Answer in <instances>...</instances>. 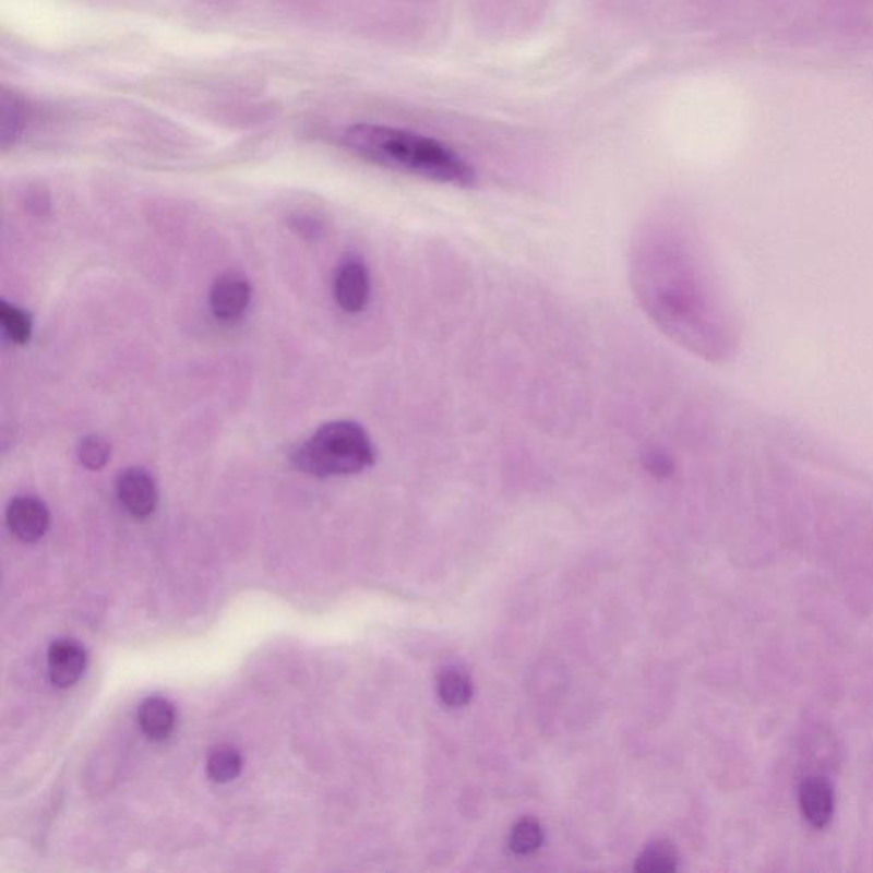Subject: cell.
Segmentation results:
<instances>
[{"instance_id": "6da1fadb", "label": "cell", "mask_w": 873, "mask_h": 873, "mask_svg": "<svg viewBox=\"0 0 873 873\" xmlns=\"http://www.w3.org/2000/svg\"><path fill=\"white\" fill-rule=\"evenodd\" d=\"M344 144L351 153L382 168L418 176L433 183L471 188L478 181L471 164L453 148L408 130L354 125L345 132Z\"/></svg>"}, {"instance_id": "7a4b0ae2", "label": "cell", "mask_w": 873, "mask_h": 873, "mask_svg": "<svg viewBox=\"0 0 873 873\" xmlns=\"http://www.w3.org/2000/svg\"><path fill=\"white\" fill-rule=\"evenodd\" d=\"M290 459L299 471L318 478L359 475L372 468L375 449L360 423L336 420L324 423L297 445Z\"/></svg>"}, {"instance_id": "3957f363", "label": "cell", "mask_w": 873, "mask_h": 873, "mask_svg": "<svg viewBox=\"0 0 873 873\" xmlns=\"http://www.w3.org/2000/svg\"><path fill=\"white\" fill-rule=\"evenodd\" d=\"M336 304L348 314H359L371 300V275L362 258H345L336 270L335 284Z\"/></svg>"}, {"instance_id": "277c9868", "label": "cell", "mask_w": 873, "mask_h": 873, "mask_svg": "<svg viewBox=\"0 0 873 873\" xmlns=\"http://www.w3.org/2000/svg\"><path fill=\"white\" fill-rule=\"evenodd\" d=\"M117 495L123 509L135 518L148 517L159 502L156 480L142 468H129L120 473Z\"/></svg>"}, {"instance_id": "5b68a950", "label": "cell", "mask_w": 873, "mask_h": 873, "mask_svg": "<svg viewBox=\"0 0 873 873\" xmlns=\"http://www.w3.org/2000/svg\"><path fill=\"white\" fill-rule=\"evenodd\" d=\"M9 530L24 542H35L44 538L50 527V512L41 500L35 497H16L5 511Z\"/></svg>"}, {"instance_id": "8992f818", "label": "cell", "mask_w": 873, "mask_h": 873, "mask_svg": "<svg viewBox=\"0 0 873 873\" xmlns=\"http://www.w3.org/2000/svg\"><path fill=\"white\" fill-rule=\"evenodd\" d=\"M251 289L248 278L239 273H226L214 282L211 289V309L220 321H236L250 308Z\"/></svg>"}, {"instance_id": "52a82bcc", "label": "cell", "mask_w": 873, "mask_h": 873, "mask_svg": "<svg viewBox=\"0 0 873 873\" xmlns=\"http://www.w3.org/2000/svg\"><path fill=\"white\" fill-rule=\"evenodd\" d=\"M87 655L75 639H55L48 648V674L53 686L67 690L77 684L86 671Z\"/></svg>"}, {"instance_id": "ba28073f", "label": "cell", "mask_w": 873, "mask_h": 873, "mask_svg": "<svg viewBox=\"0 0 873 873\" xmlns=\"http://www.w3.org/2000/svg\"><path fill=\"white\" fill-rule=\"evenodd\" d=\"M800 809L812 826L823 829L835 812V791L826 780L812 778L800 787Z\"/></svg>"}, {"instance_id": "9c48e42d", "label": "cell", "mask_w": 873, "mask_h": 873, "mask_svg": "<svg viewBox=\"0 0 873 873\" xmlns=\"http://www.w3.org/2000/svg\"><path fill=\"white\" fill-rule=\"evenodd\" d=\"M139 727L151 741H164L171 736L176 727V709L171 702L163 696H148L139 706L136 714Z\"/></svg>"}, {"instance_id": "30bf717a", "label": "cell", "mask_w": 873, "mask_h": 873, "mask_svg": "<svg viewBox=\"0 0 873 873\" xmlns=\"http://www.w3.org/2000/svg\"><path fill=\"white\" fill-rule=\"evenodd\" d=\"M242 772V757L232 745L220 744L207 757L208 778L215 784H230Z\"/></svg>"}, {"instance_id": "8fae6325", "label": "cell", "mask_w": 873, "mask_h": 873, "mask_svg": "<svg viewBox=\"0 0 873 873\" xmlns=\"http://www.w3.org/2000/svg\"><path fill=\"white\" fill-rule=\"evenodd\" d=\"M24 125V108L16 94L2 91L0 99V141L2 147L14 144Z\"/></svg>"}, {"instance_id": "7c38bea8", "label": "cell", "mask_w": 873, "mask_h": 873, "mask_svg": "<svg viewBox=\"0 0 873 873\" xmlns=\"http://www.w3.org/2000/svg\"><path fill=\"white\" fill-rule=\"evenodd\" d=\"M0 324L12 344L26 345L32 339V316L17 306L9 304L8 300L0 302Z\"/></svg>"}, {"instance_id": "4fadbf2b", "label": "cell", "mask_w": 873, "mask_h": 873, "mask_svg": "<svg viewBox=\"0 0 873 873\" xmlns=\"http://www.w3.org/2000/svg\"><path fill=\"white\" fill-rule=\"evenodd\" d=\"M678 866V853L674 846L667 841L651 842L639 854L635 869L638 872H671Z\"/></svg>"}, {"instance_id": "5bb4252c", "label": "cell", "mask_w": 873, "mask_h": 873, "mask_svg": "<svg viewBox=\"0 0 873 873\" xmlns=\"http://www.w3.org/2000/svg\"><path fill=\"white\" fill-rule=\"evenodd\" d=\"M439 694L445 705L459 708L471 699V682L463 672L445 671L439 679Z\"/></svg>"}, {"instance_id": "9a60e30c", "label": "cell", "mask_w": 873, "mask_h": 873, "mask_svg": "<svg viewBox=\"0 0 873 873\" xmlns=\"http://www.w3.org/2000/svg\"><path fill=\"white\" fill-rule=\"evenodd\" d=\"M77 457L84 468L98 471L111 457V444L99 435L84 436L77 445Z\"/></svg>"}, {"instance_id": "2e32d148", "label": "cell", "mask_w": 873, "mask_h": 873, "mask_svg": "<svg viewBox=\"0 0 873 873\" xmlns=\"http://www.w3.org/2000/svg\"><path fill=\"white\" fill-rule=\"evenodd\" d=\"M542 845V829L535 818H523L512 829L511 848L514 853L529 854Z\"/></svg>"}, {"instance_id": "e0dca14e", "label": "cell", "mask_w": 873, "mask_h": 873, "mask_svg": "<svg viewBox=\"0 0 873 873\" xmlns=\"http://www.w3.org/2000/svg\"><path fill=\"white\" fill-rule=\"evenodd\" d=\"M644 464L648 473H651L654 476H659V478H663V476L671 475L672 473L671 459H669L666 454H662L660 449H648V453L644 456Z\"/></svg>"}, {"instance_id": "ac0fdd59", "label": "cell", "mask_w": 873, "mask_h": 873, "mask_svg": "<svg viewBox=\"0 0 873 873\" xmlns=\"http://www.w3.org/2000/svg\"><path fill=\"white\" fill-rule=\"evenodd\" d=\"M292 227H297V229H299V235L314 236V238L318 236V230L321 229L320 224L309 217L294 218Z\"/></svg>"}]
</instances>
